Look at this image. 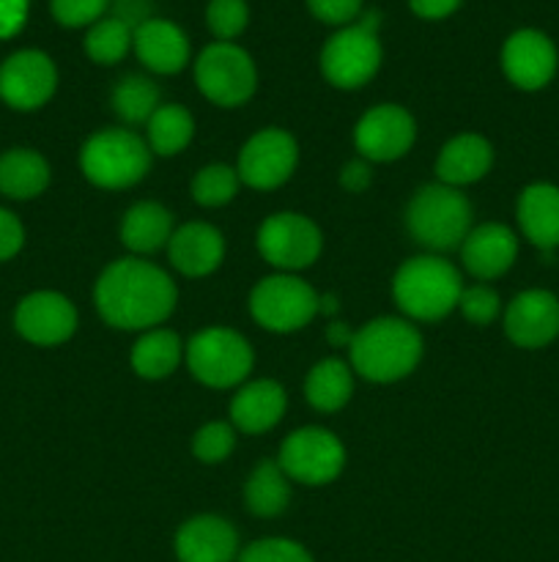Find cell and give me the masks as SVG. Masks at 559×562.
<instances>
[{"mask_svg":"<svg viewBox=\"0 0 559 562\" xmlns=\"http://www.w3.org/2000/svg\"><path fill=\"white\" fill-rule=\"evenodd\" d=\"M132 47L142 66L157 75H175L190 64V38L175 22L146 20L132 31Z\"/></svg>","mask_w":559,"mask_h":562,"instance_id":"cell-20","label":"cell"},{"mask_svg":"<svg viewBox=\"0 0 559 562\" xmlns=\"http://www.w3.org/2000/svg\"><path fill=\"white\" fill-rule=\"evenodd\" d=\"M327 338H329V344H334V346H345V344L351 346L354 335L345 329V324H332V327H329V333H327Z\"/></svg>","mask_w":559,"mask_h":562,"instance_id":"cell-44","label":"cell"},{"mask_svg":"<svg viewBox=\"0 0 559 562\" xmlns=\"http://www.w3.org/2000/svg\"><path fill=\"white\" fill-rule=\"evenodd\" d=\"M464 0H409L411 11L422 20H444V16L455 14Z\"/></svg>","mask_w":559,"mask_h":562,"instance_id":"cell-42","label":"cell"},{"mask_svg":"<svg viewBox=\"0 0 559 562\" xmlns=\"http://www.w3.org/2000/svg\"><path fill=\"white\" fill-rule=\"evenodd\" d=\"M370 165L362 162V159H354V162H349L340 170V184L351 192L367 190V187H370Z\"/></svg>","mask_w":559,"mask_h":562,"instance_id":"cell-43","label":"cell"},{"mask_svg":"<svg viewBox=\"0 0 559 562\" xmlns=\"http://www.w3.org/2000/svg\"><path fill=\"white\" fill-rule=\"evenodd\" d=\"M236 445V431L228 426V423H208L201 431L195 434V442H192V450H195L197 459L203 464H219L230 456Z\"/></svg>","mask_w":559,"mask_h":562,"instance_id":"cell-35","label":"cell"},{"mask_svg":"<svg viewBox=\"0 0 559 562\" xmlns=\"http://www.w3.org/2000/svg\"><path fill=\"white\" fill-rule=\"evenodd\" d=\"M244 503L250 514L261 516V519H272L280 516L290 503V486L288 475L280 470L274 461H263L252 470L250 481L244 486Z\"/></svg>","mask_w":559,"mask_h":562,"instance_id":"cell-27","label":"cell"},{"mask_svg":"<svg viewBox=\"0 0 559 562\" xmlns=\"http://www.w3.org/2000/svg\"><path fill=\"white\" fill-rule=\"evenodd\" d=\"M460 291H464V283H460L458 269L436 256H420L406 261L392 283V294L400 311L420 322H436L455 311Z\"/></svg>","mask_w":559,"mask_h":562,"instance_id":"cell-3","label":"cell"},{"mask_svg":"<svg viewBox=\"0 0 559 562\" xmlns=\"http://www.w3.org/2000/svg\"><path fill=\"white\" fill-rule=\"evenodd\" d=\"M502 69L504 77L521 91H543L557 77V44L537 27H521L504 42Z\"/></svg>","mask_w":559,"mask_h":562,"instance_id":"cell-13","label":"cell"},{"mask_svg":"<svg viewBox=\"0 0 559 562\" xmlns=\"http://www.w3.org/2000/svg\"><path fill=\"white\" fill-rule=\"evenodd\" d=\"M381 66V42L365 25H345L323 44L321 71L334 88H360L376 77Z\"/></svg>","mask_w":559,"mask_h":562,"instance_id":"cell-9","label":"cell"},{"mask_svg":"<svg viewBox=\"0 0 559 562\" xmlns=\"http://www.w3.org/2000/svg\"><path fill=\"white\" fill-rule=\"evenodd\" d=\"M247 22H250L247 0H208L206 25L219 42H233L236 36H241Z\"/></svg>","mask_w":559,"mask_h":562,"instance_id":"cell-34","label":"cell"},{"mask_svg":"<svg viewBox=\"0 0 559 562\" xmlns=\"http://www.w3.org/2000/svg\"><path fill=\"white\" fill-rule=\"evenodd\" d=\"M49 165L33 148H11L0 157V192L14 201H27L47 190Z\"/></svg>","mask_w":559,"mask_h":562,"instance_id":"cell-25","label":"cell"},{"mask_svg":"<svg viewBox=\"0 0 559 562\" xmlns=\"http://www.w3.org/2000/svg\"><path fill=\"white\" fill-rule=\"evenodd\" d=\"M170 263L186 278L212 274L223 263L225 241L214 225L186 223L170 236Z\"/></svg>","mask_w":559,"mask_h":562,"instance_id":"cell-22","label":"cell"},{"mask_svg":"<svg viewBox=\"0 0 559 562\" xmlns=\"http://www.w3.org/2000/svg\"><path fill=\"white\" fill-rule=\"evenodd\" d=\"M31 0H0V38H11L25 27Z\"/></svg>","mask_w":559,"mask_h":562,"instance_id":"cell-41","label":"cell"},{"mask_svg":"<svg viewBox=\"0 0 559 562\" xmlns=\"http://www.w3.org/2000/svg\"><path fill=\"white\" fill-rule=\"evenodd\" d=\"M521 234L543 252L559 247V187L548 181H535L524 187L515 206Z\"/></svg>","mask_w":559,"mask_h":562,"instance_id":"cell-21","label":"cell"},{"mask_svg":"<svg viewBox=\"0 0 559 562\" xmlns=\"http://www.w3.org/2000/svg\"><path fill=\"white\" fill-rule=\"evenodd\" d=\"M321 231L305 214L280 212L272 214L258 231V250L272 267L296 272L307 269L321 256Z\"/></svg>","mask_w":559,"mask_h":562,"instance_id":"cell-11","label":"cell"},{"mask_svg":"<svg viewBox=\"0 0 559 562\" xmlns=\"http://www.w3.org/2000/svg\"><path fill=\"white\" fill-rule=\"evenodd\" d=\"M411 236L431 250H453L471 231V203L455 187L427 184L411 198L406 212Z\"/></svg>","mask_w":559,"mask_h":562,"instance_id":"cell-4","label":"cell"},{"mask_svg":"<svg viewBox=\"0 0 559 562\" xmlns=\"http://www.w3.org/2000/svg\"><path fill=\"white\" fill-rule=\"evenodd\" d=\"M110 0H49L55 22L64 27H85L104 16Z\"/></svg>","mask_w":559,"mask_h":562,"instance_id":"cell-38","label":"cell"},{"mask_svg":"<svg viewBox=\"0 0 559 562\" xmlns=\"http://www.w3.org/2000/svg\"><path fill=\"white\" fill-rule=\"evenodd\" d=\"M307 9L327 25H351L365 11L362 0H307Z\"/></svg>","mask_w":559,"mask_h":562,"instance_id":"cell-39","label":"cell"},{"mask_svg":"<svg viewBox=\"0 0 559 562\" xmlns=\"http://www.w3.org/2000/svg\"><path fill=\"white\" fill-rule=\"evenodd\" d=\"M175 296L168 272L140 258H121L99 278L96 311L110 327L148 329L173 313Z\"/></svg>","mask_w":559,"mask_h":562,"instance_id":"cell-1","label":"cell"},{"mask_svg":"<svg viewBox=\"0 0 559 562\" xmlns=\"http://www.w3.org/2000/svg\"><path fill=\"white\" fill-rule=\"evenodd\" d=\"M239 192V173L228 165H206L192 181V198L201 206H225Z\"/></svg>","mask_w":559,"mask_h":562,"instance_id":"cell-33","label":"cell"},{"mask_svg":"<svg viewBox=\"0 0 559 562\" xmlns=\"http://www.w3.org/2000/svg\"><path fill=\"white\" fill-rule=\"evenodd\" d=\"M321 311V300L310 283L294 274H272L250 294V313L269 333H296Z\"/></svg>","mask_w":559,"mask_h":562,"instance_id":"cell-7","label":"cell"},{"mask_svg":"<svg viewBox=\"0 0 559 562\" xmlns=\"http://www.w3.org/2000/svg\"><path fill=\"white\" fill-rule=\"evenodd\" d=\"M132 47V27L118 16H104L93 22L91 31L85 33V53L96 64H118Z\"/></svg>","mask_w":559,"mask_h":562,"instance_id":"cell-32","label":"cell"},{"mask_svg":"<svg viewBox=\"0 0 559 562\" xmlns=\"http://www.w3.org/2000/svg\"><path fill=\"white\" fill-rule=\"evenodd\" d=\"M351 366L370 382H398L422 357V338L403 318H376L351 340Z\"/></svg>","mask_w":559,"mask_h":562,"instance_id":"cell-2","label":"cell"},{"mask_svg":"<svg viewBox=\"0 0 559 562\" xmlns=\"http://www.w3.org/2000/svg\"><path fill=\"white\" fill-rule=\"evenodd\" d=\"M179 562H236L239 560V532L223 516H195L175 532Z\"/></svg>","mask_w":559,"mask_h":562,"instance_id":"cell-18","label":"cell"},{"mask_svg":"<svg viewBox=\"0 0 559 562\" xmlns=\"http://www.w3.org/2000/svg\"><path fill=\"white\" fill-rule=\"evenodd\" d=\"M195 80L208 102L219 108H236L255 93L258 71L239 44L214 42L197 55Z\"/></svg>","mask_w":559,"mask_h":562,"instance_id":"cell-6","label":"cell"},{"mask_svg":"<svg viewBox=\"0 0 559 562\" xmlns=\"http://www.w3.org/2000/svg\"><path fill=\"white\" fill-rule=\"evenodd\" d=\"M458 307L471 324L486 327V324H491L493 318L499 316V311H502V300H499V294L491 289V285H471V289L460 291Z\"/></svg>","mask_w":559,"mask_h":562,"instance_id":"cell-37","label":"cell"},{"mask_svg":"<svg viewBox=\"0 0 559 562\" xmlns=\"http://www.w3.org/2000/svg\"><path fill=\"white\" fill-rule=\"evenodd\" d=\"M493 148L486 137L480 135H458L442 148L436 162V173L442 184L464 187L475 184L491 170Z\"/></svg>","mask_w":559,"mask_h":562,"instance_id":"cell-24","label":"cell"},{"mask_svg":"<svg viewBox=\"0 0 559 562\" xmlns=\"http://www.w3.org/2000/svg\"><path fill=\"white\" fill-rule=\"evenodd\" d=\"M354 393L351 368L340 360H321L305 382V395L318 412H338Z\"/></svg>","mask_w":559,"mask_h":562,"instance_id":"cell-28","label":"cell"},{"mask_svg":"<svg viewBox=\"0 0 559 562\" xmlns=\"http://www.w3.org/2000/svg\"><path fill=\"white\" fill-rule=\"evenodd\" d=\"M181 362V340L170 329H148L132 349V368L142 379H164Z\"/></svg>","mask_w":559,"mask_h":562,"instance_id":"cell-29","label":"cell"},{"mask_svg":"<svg viewBox=\"0 0 559 562\" xmlns=\"http://www.w3.org/2000/svg\"><path fill=\"white\" fill-rule=\"evenodd\" d=\"M299 159L296 140L285 130H263L247 140L239 157V179L255 190H274L290 179Z\"/></svg>","mask_w":559,"mask_h":562,"instance_id":"cell-14","label":"cell"},{"mask_svg":"<svg viewBox=\"0 0 559 562\" xmlns=\"http://www.w3.org/2000/svg\"><path fill=\"white\" fill-rule=\"evenodd\" d=\"M113 108L126 124H142L159 108V88L148 77L129 75L115 86Z\"/></svg>","mask_w":559,"mask_h":562,"instance_id":"cell-31","label":"cell"},{"mask_svg":"<svg viewBox=\"0 0 559 562\" xmlns=\"http://www.w3.org/2000/svg\"><path fill=\"white\" fill-rule=\"evenodd\" d=\"M285 415V390L272 379H261L236 393L230 401V420L244 434H263Z\"/></svg>","mask_w":559,"mask_h":562,"instance_id":"cell-23","label":"cell"},{"mask_svg":"<svg viewBox=\"0 0 559 562\" xmlns=\"http://www.w3.org/2000/svg\"><path fill=\"white\" fill-rule=\"evenodd\" d=\"M280 470L305 486H323L345 467V450L327 428H299L280 448Z\"/></svg>","mask_w":559,"mask_h":562,"instance_id":"cell-10","label":"cell"},{"mask_svg":"<svg viewBox=\"0 0 559 562\" xmlns=\"http://www.w3.org/2000/svg\"><path fill=\"white\" fill-rule=\"evenodd\" d=\"M58 86L53 58L42 49H20L0 64V99L14 110H38Z\"/></svg>","mask_w":559,"mask_h":562,"instance_id":"cell-12","label":"cell"},{"mask_svg":"<svg viewBox=\"0 0 559 562\" xmlns=\"http://www.w3.org/2000/svg\"><path fill=\"white\" fill-rule=\"evenodd\" d=\"M80 168L88 181L104 190L137 184L151 168V151L132 130H102L80 151Z\"/></svg>","mask_w":559,"mask_h":562,"instance_id":"cell-5","label":"cell"},{"mask_svg":"<svg viewBox=\"0 0 559 562\" xmlns=\"http://www.w3.org/2000/svg\"><path fill=\"white\" fill-rule=\"evenodd\" d=\"M118 3H132V0H118Z\"/></svg>","mask_w":559,"mask_h":562,"instance_id":"cell-45","label":"cell"},{"mask_svg":"<svg viewBox=\"0 0 559 562\" xmlns=\"http://www.w3.org/2000/svg\"><path fill=\"white\" fill-rule=\"evenodd\" d=\"M192 135H195V121L181 104H159L157 113L148 119V146L162 157L184 151Z\"/></svg>","mask_w":559,"mask_h":562,"instance_id":"cell-30","label":"cell"},{"mask_svg":"<svg viewBox=\"0 0 559 562\" xmlns=\"http://www.w3.org/2000/svg\"><path fill=\"white\" fill-rule=\"evenodd\" d=\"M170 236H173V214L151 201L135 203L121 223V239L135 252L159 250L168 245Z\"/></svg>","mask_w":559,"mask_h":562,"instance_id":"cell-26","label":"cell"},{"mask_svg":"<svg viewBox=\"0 0 559 562\" xmlns=\"http://www.w3.org/2000/svg\"><path fill=\"white\" fill-rule=\"evenodd\" d=\"M22 241H25V231L22 223L11 212L0 209V261H9L16 252L22 250Z\"/></svg>","mask_w":559,"mask_h":562,"instance_id":"cell-40","label":"cell"},{"mask_svg":"<svg viewBox=\"0 0 559 562\" xmlns=\"http://www.w3.org/2000/svg\"><path fill=\"white\" fill-rule=\"evenodd\" d=\"M504 333L518 349H546L559 338V296L546 289L515 294L504 311Z\"/></svg>","mask_w":559,"mask_h":562,"instance_id":"cell-16","label":"cell"},{"mask_svg":"<svg viewBox=\"0 0 559 562\" xmlns=\"http://www.w3.org/2000/svg\"><path fill=\"white\" fill-rule=\"evenodd\" d=\"M14 327L22 338L36 346L64 344L75 335L77 311L64 294L36 291L16 305Z\"/></svg>","mask_w":559,"mask_h":562,"instance_id":"cell-17","label":"cell"},{"mask_svg":"<svg viewBox=\"0 0 559 562\" xmlns=\"http://www.w3.org/2000/svg\"><path fill=\"white\" fill-rule=\"evenodd\" d=\"M236 562H312V558L301 543L288 538H263L239 552Z\"/></svg>","mask_w":559,"mask_h":562,"instance_id":"cell-36","label":"cell"},{"mask_svg":"<svg viewBox=\"0 0 559 562\" xmlns=\"http://www.w3.org/2000/svg\"><path fill=\"white\" fill-rule=\"evenodd\" d=\"M186 362L197 382L208 387H236L252 371V349L239 333L208 327L186 346Z\"/></svg>","mask_w":559,"mask_h":562,"instance_id":"cell-8","label":"cell"},{"mask_svg":"<svg viewBox=\"0 0 559 562\" xmlns=\"http://www.w3.org/2000/svg\"><path fill=\"white\" fill-rule=\"evenodd\" d=\"M417 124L400 104H376L360 119L354 132L356 148L373 162H392L414 146Z\"/></svg>","mask_w":559,"mask_h":562,"instance_id":"cell-15","label":"cell"},{"mask_svg":"<svg viewBox=\"0 0 559 562\" xmlns=\"http://www.w3.org/2000/svg\"><path fill=\"white\" fill-rule=\"evenodd\" d=\"M460 256H464V267L475 278H502L518 258V236L502 223L477 225L460 245Z\"/></svg>","mask_w":559,"mask_h":562,"instance_id":"cell-19","label":"cell"}]
</instances>
